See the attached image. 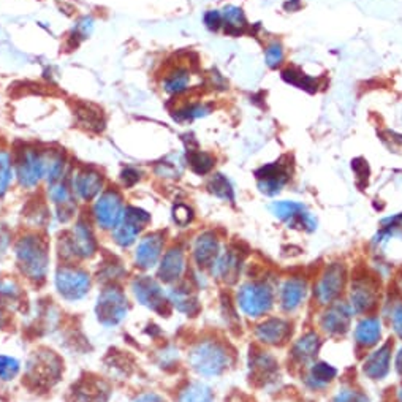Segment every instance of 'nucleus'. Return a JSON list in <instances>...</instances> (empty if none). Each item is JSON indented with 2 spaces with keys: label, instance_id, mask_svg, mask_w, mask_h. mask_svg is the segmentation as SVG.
<instances>
[{
  "label": "nucleus",
  "instance_id": "obj_4",
  "mask_svg": "<svg viewBox=\"0 0 402 402\" xmlns=\"http://www.w3.org/2000/svg\"><path fill=\"white\" fill-rule=\"evenodd\" d=\"M274 303V293L268 284L249 282L238 293V304L249 317H262L269 312Z\"/></svg>",
  "mask_w": 402,
  "mask_h": 402
},
{
  "label": "nucleus",
  "instance_id": "obj_49",
  "mask_svg": "<svg viewBox=\"0 0 402 402\" xmlns=\"http://www.w3.org/2000/svg\"><path fill=\"white\" fill-rule=\"evenodd\" d=\"M121 179H122V184H124L125 187H132L140 181V172H138V169L128 167V168L124 169V172H122Z\"/></svg>",
  "mask_w": 402,
  "mask_h": 402
},
{
  "label": "nucleus",
  "instance_id": "obj_1",
  "mask_svg": "<svg viewBox=\"0 0 402 402\" xmlns=\"http://www.w3.org/2000/svg\"><path fill=\"white\" fill-rule=\"evenodd\" d=\"M18 264L23 274L30 281H43L50 264V255H48L46 242L37 235H27L18 241L16 247Z\"/></svg>",
  "mask_w": 402,
  "mask_h": 402
},
{
  "label": "nucleus",
  "instance_id": "obj_43",
  "mask_svg": "<svg viewBox=\"0 0 402 402\" xmlns=\"http://www.w3.org/2000/svg\"><path fill=\"white\" fill-rule=\"evenodd\" d=\"M19 361L13 357H0V380L9 381L15 379L19 374Z\"/></svg>",
  "mask_w": 402,
  "mask_h": 402
},
{
  "label": "nucleus",
  "instance_id": "obj_47",
  "mask_svg": "<svg viewBox=\"0 0 402 402\" xmlns=\"http://www.w3.org/2000/svg\"><path fill=\"white\" fill-rule=\"evenodd\" d=\"M204 24L209 30H219L222 27V13L217 10H211L204 15Z\"/></svg>",
  "mask_w": 402,
  "mask_h": 402
},
{
  "label": "nucleus",
  "instance_id": "obj_24",
  "mask_svg": "<svg viewBox=\"0 0 402 402\" xmlns=\"http://www.w3.org/2000/svg\"><path fill=\"white\" fill-rule=\"evenodd\" d=\"M50 199L56 204L57 208V216L60 222H68L73 217L74 204H73V196L70 189L65 182L59 181L56 184L50 186Z\"/></svg>",
  "mask_w": 402,
  "mask_h": 402
},
{
  "label": "nucleus",
  "instance_id": "obj_38",
  "mask_svg": "<svg viewBox=\"0 0 402 402\" xmlns=\"http://www.w3.org/2000/svg\"><path fill=\"white\" fill-rule=\"evenodd\" d=\"M208 189L211 194L217 196V199L235 201V190L231 187L230 181L225 178L223 174H214L208 182Z\"/></svg>",
  "mask_w": 402,
  "mask_h": 402
},
{
  "label": "nucleus",
  "instance_id": "obj_46",
  "mask_svg": "<svg viewBox=\"0 0 402 402\" xmlns=\"http://www.w3.org/2000/svg\"><path fill=\"white\" fill-rule=\"evenodd\" d=\"M331 402H369V401H367L363 393L345 388V390H340Z\"/></svg>",
  "mask_w": 402,
  "mask_h": 402
},
{
  "label": "nucleus",
  "instance_id": "obj_18",
  "mask_svg": "<svg viewBox=\"0 0 402 402\" xmlns=\"http://www.w3.org/2000/svg\"><path fill=\"white\" fill-rule=\"evenodd\" d=\"M74 402H108L111 396L110 386L99 377H86L73 390Z\"/></svg>",
  "mask_w": 402,
  "mask_h": 402
},
{
  "label": "nucleus",
  "instance_id": "obj_9",
  "mask_svg": "<svg viewBox=\"0 0 402 402\" xmlns=\"http://www.w3.org/2000/svg\"><path fill=\"white\" fill-rule=\"evenodd\" d=\"M122 213H124V203H122V196L116 190L101 192L94 204L95 220L105 230H113L119 223Z\"/></svg>",
  "mask_w": 402,
  "mask_h": 402
},
{
  "label": "nucleus",
  "instance_id": "obj_41",
  "mask_svg": "<svg viewBox=\"0 0 402 402\" xmlns=\"http://www.w3.org/2000/svg\"><path fill=\"white\" fill-rule=\"evenodd\" d=\"M13 168H15V163L11 160L10 152L0 151V196H4L10 189L13 176H15Z\"/></svg>",
  "mask_w": 402,
  "mask_h": 402
},
{
  "label": "nucleus",
  "instance_id": "obj_22",
  "mask_svg": "<svg viewBox=\"0 0 402 402\" xmlns=\"http://www.w3.org/2000/svg\"><path fill=\"white\" fill-rule=\"evenodd\" d=\"M277 374V363L267 352H258L250 361V380L257 385H264L274 380Z\"/></svg>",
  "mask_w": 402,
  "mask_h": 402
},
{
  "label": "nucleus",
  "instance_id": "obj_40",
  "mask_svg": "<svg viewBox=\"0 0 402 402\" xmlns=\"http://www.w3.org/2000/svg\"><path fill=\"white\" fill-rule=\"evenodd\" d=\"M337 376V371L328 363H317L312 366L311 369V376L309 380L312 386L316 388H322L326 384H330V381Z\"/></svg>",
  "mask_w": 402,
  "mask_h": 402
},
{
  "label": "nucleus",
  "instance_id": "obj_26",
  "mask_svg": "<svg viewBox=\"0 0 402 402\" xmlns=\"http://www.w3.org/2000/svg\"><path fill=\"white\" fill-rule=\"evenodd\" d=\"M269 209H271V213L277 217V219L290 223L291 227H295V225L298 223L303 225L304 216L308 214L304 204L296 203V201H274L269 206Z\"/></svg>",
  "mask_w": 402,
  "mask_h": 402
},
{
  "label": "nucleus",
  "instance_id": "obj_7",
  "mask_svg": "<svg viewBox=\"0 0 402 402\" xmlns=\"http://www.w3.org/2000/svg\"><path fill=\"white\" fill-rule=\"evenodd\" d=\"M15 169L21 186L33 189L45 178V157L35 149L24 147L18 154Z\"/></svg>",
  "mask_w": 402,
  "mask_h": 402
},
{
  "label": "nucleus",
  "instance_id": "obj_48",
  "mask_svg": "<svg viewBox=\"0 0 402 402\" xmlns=\"http://www.w3.org/2000/svg\"><path fill=\"white\" fill-rule=\"evenodd\" d=\"M352 169L357 174V179L359 182V179H363L367 182V178H369V167H367V162L364 159H355L352 162Z\"/></svg>",
  "mask_w": 402,
  "mask_h": 402
},
{
  "label": "nucleus",
  "instance_id": "obj_33",
  "mask_svg": "<svg viewBox=\"0 0 402 402\" xmlns=\"http://www.w3.org/2000/svg\"><path fill=\"white\" fill-rule=\"evenodd\" d=\"M45 157V179L50 186L64 179L65 174V157L64 152L59 151H48L43 154Z\"/></svg>",
  "mask_w": 402,
  "mask_h": 402
},
{
  "label": "nucleus",
  "instance_id": "obj_32",
  "mask_svg": "<svg viewBox=\"0 0 402 402\" xmlns=\"http://www.w3.org/2000/svg\"><path fill=\"white\" fill-rule=\"evenodd\" d=\"M168 299L179 312L189 313V316H195V313L200 311L199 299H196L194 293L186 287L173 289L168 293Z\"/></svg>",
  "mask_w": 402,
  "mask_h": 402
},
{
  "label": "nucleus",
  "instance_id": "obj_51",
  "mask_svg": "<svg viewBox=\"0 0 402 402\" xmlns=\"http://www.w3.org/2000/svg\"><path fill=\"white\" fill-rule=\"evenodd\" d=\"M133 402H167V401L155 393H145V394H140V396L136 398Z\"/></svg>",
  "mask_w": 402,
  "mask_h": 402
},
{
  "label": "nucleus",
  "instance_id": "obj_54",
  "mask_svg": "<svg viewBox=\"0 0 402 402\" xmlns=\"http://www.w3.org/2000/svg\"><path fill=\"white\" fill-rule=\"evenodd\" d=\"M398 401L402 402V386L399 388V391H398Z\"/></svg>",
  "mask_w": 402,
  "mask_h": 402
},
{
  "label": "nucleus",
  "instance_id": "obj_31",
  "mask_svg": "<svg viewBox=\"0 0 402 402\" xmlns=\"http://www.w3.org/2000/svg\"><path fill=\"white\" fill-rule=\"evenodd\" d=\"M320 345H322V340H320L317 333H308V335H304L293 345V357L299 363H308V361H312L317 357Z\"/></svg>",
  "mask_w": 402,
  "mask_h": 402
},
{
  "label": "nucleus",
  "instance_id": "obj_50",
  "mask_svg": "<svg viewBox=\"0 0 402 402\" xmlns=\"http://www.w3.org/2000/svg\"><path fill=\"white\" fill-rule=\"evenodd\" d=\"M393 330L402 337V304L393 311Z\"/></svg>",
  "mask_w": 402,
  "mask_h": 402
},
{
  "label": "nucleus",
  "instance_id": "obj_39",
  "mask_svg": "<svg viewBox=\"0 0 402 402\" xmlns=\"http://www.w3.org/2000/svg\"><path fill=\"white\" fill-rule=\"evenodd\" d=\"M19 301H21V290L16 284L10 281L0 282V309H15L16 306L21 304Z\"/></svg>",
  "mask_w": 402,
  "mask_h": 402
},
{
  "label": "nucleus",
  "instance_id": "obj_16",
  "mask_svg": "<svg viewBox=\"0 0 402 402\" xmlns=\"http://www.w3.org/2000/svg\"><path fill=\"white\" fill-rule=\"evenodd\" d=\"M73 192L83 201H91L104 190V176L94 168H79L73 176Z\"/></svg>",
  "mask_w": 402,
  "mask_h": 402
},
{
  "label": "nucleus",
  "instance_id": "obj_42",
  "mask_svg": "<svg viewBox=\"0 0 402 402\" xmlns=\"http://www.w3.org/2000/svg\"><path fill=\"white\" fill-rule=\"evenodd\" d=\"M211 113V108L206 104H190L182 106L181 110L174 111L173 118L178 122H190L194 119H200Z\"/></svg>",
  "mask_w": 402,
  "mask_h": 402
},
{
  "label": "nucleus",
  "instance_id": "obj_11",
  "mask_svg": "<svg viewBox=\"0 0 402 402\" xmlns=\"http://www.w3.org/2000/svg\"><path fill=\"white\" fill-rule=\"evenodd\" d=\"M132 287L136 299H138L143 306H146V308L154 312L168 316L169 301H167L165 293H163L159 282H155L154 279L147 276H141L140 279H136Z\"/></svg>",
  "mask_w": 402,
  "mask_h": 402
},
{
  "label": "nucleus",
  "instance_id": "obj_34",
  "mask_svg": "<svg viewBox=\"0 0 402 402\" xmlns=\"http://www.w3.org/2000/svg\"><path fill=\"white\" fill-rule=\"evenodd\" d=\"M282 79L285 83H289L291 86L298 87V89H303L306 92H316L318 89V83L316 78L309 77L304 72L299 70L296 67H289L282 72Z\"/></svg>",
  "mask_w": 402,
  "mask_h": 402
},
{
  "label": "nucleus",
  "instance_id": "obj_37",
  "mask_svg": "<svg viewBox=\"0 0 402 402\" xmlns=\"http://www.w3.org/2000/svg\"><path fill=\"white\" fill-rule=\"evenodd\" d=\"M179 402H214V394L208 385L194 381L181 391Z\"/></svg>",
  "mask_w": 402,
  "mask_h": 402
},
{
  "label": "nucleus",
  "instance_id": "obj_12",
  "mask_svg": "<svg viewBox=\"0 0 402 402\" xmlns=\"http://www.w3.org/2000/svg\"><path fill=\"white\" fill-rule=\"evenodd\" d=\"M347 272L344 264L335 263L325 269L317 284L316 295L320 304H330L342 293L345 285Z\"/></svg>",
  "mask_w": 402,
  "mask_h": 402
},
{
  "label": "nucleus",
  "instance_id": "obj_19",
  "mask_svg": "<svg viewBox=\"0 0 402 402\" xmlns=\"http://www.w3.org/2000/svg\"><path fill=\"white\" fill-rule=\"evenodd\" d=\"M241 263H242V255L240 254V250L230 249L227 252H223V254L217 258L213 267V272L217 279H220V281L227 284H235L241 272V267H242Z\"/></svg>",
  "mask_w": 402,
  "mask_h": 402
},
{
  "label": "nucleus",
  "instance_id": "obj_14",
  "mask_svg": "<svg viewBox=\"0 0 402 402\" xmlns=\"http://www.w3.org/2000/svg\"><path fill=\"white\" fill-rule=\"evenodd\" d=\"M255 178L258 181V189L264 195H276L281 192V189L287 184L290 173L289 167L281 162H272L258 168L255 172Z\"/></svg>",
  "mask_w": 402,
  "mask_h": 402
},
{
  "label": "nucleus",
  "instance_id": "obj_5",
  "mask_svg": "<svg viewBox=\"0 0 402 402\" xmlns=\"http://www.w3.org/2000/svg\"><path fill=\"white\" fill-rule=\"evenodd\" d=\"M151 222V214L136 206L124 208L119 223L113 228V238L121 247H128L136 241V238Z\"/></svg>",
  "mask_w": 402,
  "mask_h": 402
},
{
  "label": "nucleus",
  "instance_id": "obj_29",
  "mask_svg": "<svg viewBox=\"0 0 402 402\" xmlns=\"http://www.w3.org/2000/svg\"><path fill=\"white\" fill-rule=\"evenodd\" d=\"M306 282L301 279H289L281 290V304L285 311H295L306 296Z\"/></svg>",
  "mask_w": 402,
  "mask_h": 402
},
{
  "label": "nucleus",
  "instance_id": "obj_36",
  "mask_svg": "<svg viewBox=\"0 0 402 402\" xmlns=\"http://www.w3.org/2000/svg\"><path fill=\"white\" fill-rule=\"evenodd\" d=\"M187 162H189V167L192 168V172L196 174H208L211 169L214 168V157L208 154V152H203L200 149L196 147H189L187 151Z\"/></svg>",
  "mask_w": 402,
  "mask_h": 402
},
{
  "label": "nucleus",
  "instance_id": "obj_15",
  "mask_svg": "<svg viewBox=\"0 0 402 402\" xmlns=\"http://www.w3.org/2000/svg\"><path fill=\"white\" fill-rule=\"evenodd\" d=\"M352 306L349 303L337 301L331 304L328 311H326L322 318H320V326H322L325 333L331 336H340L345 335L350 328V320L353 316Z\"/></svg>",
  "mask_w": 402,
  "mask_h": 402
},
{
  "label": "nucleus",
  "instance_id": "obj_13",
  "mask_svg": "<svg viewBox=\"0 0 402 402\" xmlns=\"http://www.w3.org/2000/svg\"><path fill=\"white\" fill-rule=\"evenodd\" d=\"M379 301V285L372 277L361 276L352 284L350 306L355 312H371Z\"/></svg>",
  "mask_w": 402,
  "mask_h": 402
},
{
  "label": "nucleus",
  "instance_id": "obj_10",
  "mask_svg": "<svg viewBox=\"0 0 402 402\" xmlns=\"http://www.w3.org/2000/svg\"><path fill=\"white\" fill-rule=\"evenodd\" d=\"M95 247H97V244H95V238L89 223L79 220L74 225L72 233L62 241V252L60 254L70 255L73 258H87L94 255Z\"/></svg>",
  "mask_w": 402,
  "mask_h": 402
},
{
  "label": "nucleus",
  "instance_id": "obj_23",
  "mask_svg": "<svg viewBox=\"0 0 402 402\" xmlns=\"http://www.w3.org/2000/svg\"><path fill=\"white\" fill-rule=\"evenodd\" d=\"M391 349H393L391 344H385L366 358L364 374L367 377L372 380H380L386 377V374L390 372Z\"/></svg>",
  "mask_w": 402,
  "mask_h": 402
},
{
  "label": "nucleus",
  "instance_id": "obj_17",
  "mask_svg": "<svg viewBox=\"0 0 402 402\" xmlns=\"http://www.w3.org/2000/svg\"><path fill=\"white\" fill-rule=\"evenodd\" d=\"M163 242H165V238H163L162 233H151L143 238L138 244V247H136V254H135L136 264L143 269H149L155 267L162 255Z\"/></svg>",
  "mask_w": 402,
  "mask_h": 402
},
{
  "label": "nucleus",
  "instance_id": "obj_2",
  "mask_svg": "<svg viewBox=\"0 0 402 402\" xmlns=\"http://www.w3.org/2000/svg\"><path fill=\"white\" fill-rule=\"evenodd\" d=\"M62 359L51 350L42 349L33 353L30 359L27 361L26 367V381L32 388H51L57 384L62 376Z\"/></svg>",
  "mask_w": 402,
  "mask_h": 402
},
{
  "label": "nucleus",
  "instance_id": "obj_27",
  "mask_svg": "<svg viewBox=\"0 0 402 402\" xmlns=\"http://www.w3.org/2000/svg\"><path fill=\"white\" fill-rule=\"evenodd\" d=\"M192 73L186 67H174L163 78V91L169 95H179L190 89Z\"/></svg>",
  "mask_w": 402,
  "mask_h": 402
},
{
  "label": "nucleus",
  "instance_id": "obj_30",
  "mask_svg": "<svg viewBox=\"0 0 402 402\" xmlns=\"http://www.w3.org/2000/svg\"><path fill=\"white\" fill-rule=\"evenodd\" d=\"M222 26L225 29V33L228 35L238 37L247 30V19L244 15L242 9L235 5L225 6L222 11Z\"/></svg>",
  "mask_w": 402,
  "mask_h": 402
},
{
  "label": "nucleus",
  "instance_id": "obj_3",
  "mask_svg": "<svg viewBox=\"0 0 402 402\" xmlns=\"http://www.w3.org/2000/svg\"><path fill=\"white\" fill-rule=\"evenodd\" d=\"M190 366L195 372L204 377H217L230 364V353L219 342H201L190 352Z\"/></svg>",
  "mask_w": 402,
  "mask_h": 402
},
{
  "label": "nucleus",
  "instance_id": "obj_21",
  "mask_svg": "<svg viewBox=\"0 0 402 402\" xmlns=\"http://www.w3.org/2000/svg\"><path fill=\"white\" fill-rule=\"evenodd\" d=\"M257 337L264 344L269 345H282L287 342V339L291 335V326L289 322L282 318H268L267 322L258 325Z\"/></svg>",
  "mask_w": 402,
  "mask_h": 402
},
{
  "label": "nucleus",
  "instance_id": "obj_45",
  "mask_svg": "<svg viewBox=\"0 0 402 402\" xmlns=\"http://www.w3.org/2000/svg\"><path fill=\"white\" fill-rule=\"evenodd\" d=\"M173 219L179 225V227H186L194 219V211L190 209L187 204H178L173 209Z\"/></svg>",
  "mask_w": 402,
  "mask_h": 402
},
{
  "label": "nucleus",
  "instance_id": "obj_44",
  "mask_svg": "<svg viewBox=\"0 0 402 402\" xmlns=\"http://www.w3.org/2000/svg\"><path fill=\"white\" fill-rule=\"evenodd\" d=\"M264 59H267V64L271 68H277L284 62V50H282V45L281 43H271L267 51H264Z\"/></svg>",
  "mask_w": 402,
  "mask_h": 402
},
{
  "label": "nucleus",
  "instance_id": "obj_25",
  "mask_svg": "<svg viewBox=\"0 0 402 402\" xmlns=\"http://www.w3.org/2000/svg\"><path fill=\"white\" fill-rule=\"evenodd\" d=\"M184 272V254L178 247L169 249L162 258L160 268H159V277L160 281L172 284L182 276Z\"/></svg>",
  "mask_w": 402,
  "mask_h": 402
},
{
  "label": "nucleus",
  "instance_id": "obj_6",
  "mask_svg": "<svg viewBox=\"0 0 402 402\" xmlns=\"http://www.w3.org/2000/svg\"><path fill=\"white\" fill-rule=\"evenodd\" d=\"M128 304L124 293L119 289H106L100 293L95 306L99 322L104 326H114L127 317Z\"/></svg>",
  "mask_w": 402,
  "mask_h": 402
},
{
  "label": "nucleus",
  "instance_id": "obj_52",
  "mask_svg": "<svg viewBox=\"0 0 402 402\" xmlns=\"http://www.w3.org/2000/svg\"><path fill=\"white\" fill-rule=\"evenodd\" d=\"M285 10H289V11H296L299 10V6H301V2L299 0H291V2H285Z\"/></svg>",
  "mask_w": 402,
  "mask_h": 402
},
{
  "label": "nucleus",
  "instance_id": "obj_28",
  "mask_svg": "<svg viewBox=\"0 0 402 402\" xmlns=\"http://www.w3.org/2000/svg\"><path fill=\"white\" fill-rule=\"evenodd\" d=\"M381 336V325L377 317H366L357 325L355 330V340L357 344L369 349L376 345Z\"/></svg>",
  "mask_w": 402,
  "mask_h": 402
},
{
  "label": "nucleus",
  "instance_id": "obj_8",
  "mask_svg": "<svg viewBox=\"0 0 402 402\" xmlns=\"http://www.w3.org/2000/svg\"><path fill=\"white\" fill-rule=\"evenodd\" d=\"M56 289L68 301H77L84 298L89 291L91 277L83 269L64 267L56 274Z\"/></svg>",
  "mask_w": 402,
  "mask_h": 402
},
{
  "label": "nucleus",
  "instance_id": "obj_35",
  "mask_svg": "<svg viewBox=\"0 0 402 402\" xmlns=\"http://www.w3.org/2000/svg\"><path fill=\"white\" fill-rule=\"evenodd\" d=\"M77 116L79 124L86 128H89V130L101 132L105 128L104 114L92 105H79L77 110Z\"/></svg>",
  "mask_w": 402,
  "mask_h": 402
},
{
  "label": "nucleus",
  "instance_id": "obj_20",
  "mask_svg": "<svg viewBox=\"0 0 402 402\" xmlns=\"http://www.w3.org/2000/svg\"><path fill=\"white\" fill-rule=\"evenodd\" d=\"M219 255H220L219 240H217L214 233L206 231V233H203L196 238L194 246V257L199 267L211 268L216 263L217 258H219Z\"/></svg>",
  "mask_w": 402,
  "mask_h": 402
},
{
  "label": "nucleus",
  "instance_id": "obj_53",
  "mask_svg": "<svg viewBox=\"0 0 402 402\" xmlns=\"http://www.w3.org/2000/svg\"><path fill=\"white\" fill-rule=\"evenodd\" d=\"M396 369H398V372L402 376V349L399 350L398 358H396Z\"/></svg>",
  "mask_w": 402,
  "mask_h": 402
}]
</instances>
